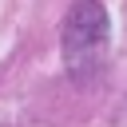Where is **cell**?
I'll return each instance as SVG.
<instances>
[{
	"label": "cell",
	"instance_id": "obj_1",
	"mask_svg": "<svg viewBox=\"0 0 127 127\" xmlns=\"http://www.w3.org/2000/svg\"><path fill=\"white\" fill-rule=\"evenodd\" d=\"M111 24L99 0H75L64 20V67L75 83H95L107 67Z\"/></svg>",
	"mask_w": 127,
	"mask_h": 127
}]
</instances>
